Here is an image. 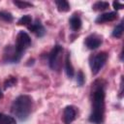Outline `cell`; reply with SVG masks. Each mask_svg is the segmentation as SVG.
<instances>
[{"label": "cell", "mask_w": 124, "mask_h": 124, "mask_svg": "<svg viewBox=\"0 0 124 124\" xmlns=\"http://www.w3.org/2000/svg\"><path fill=\"white\" fill-rule=\"evenodd\" d=\"M92 90V107L89 115V122L92 124H102L105 118V83L102 80H97L93 85Z\"/></svg>", "instance_id": "6da1fadb"}, {"label": "cell", "mask_w": 124, "mask_h": 124, "mask_svg": "<svg viewBox=\"0 0 124 124\" xmlns=\"http://www.w3.org/2000/svg\"><path fill=\"white\" fill-rule=\"evenodd\" d=\"M31 38L24 32L19 31L16 38V43L14 46H7L4 49L3 60L6 63H17L22 57L23 52L30 46Z\"/></svg>", "instance_id": "7a4b0ae2"}, {"label": "cell", "mask_w": 124, "mask_h": 124, "mask_svg": "<svg viewBox=\"0 0 124 124\" xmlns=\"http://www.w3.org/2000/svg\"><path fill=\"white\" fill-rule=\"evenodd\" d=\"M32 98L28 95H19L15 99L12 104L11 110L15 116L20 121H24L28 118L32 110Z\"/></svg>", "instance_id": "3957f363"}, {"label": "cell", "mask_w": 124, "mask_h": 124, "mask_svg": "<svg viewBox=\"0 0 124 124\" xmlns=\"http://www.w3.org/2000/svg\"><path fill=\"white\" fill-rule=\"evenodd\" d=\"M56 7H57V10L59 12H68L70 11V4L68 1L66 0H56L54 1Z\"/></svg>", "instance_id": "7c38bea8"}, {"label": "cell", "mask_w": 124, "mask_h": 124, "mask_svg": "<svg viewBox=\"0 0 124 124\" xmlns=\"http://www.w3.org/2000/svg\"><path fill=\"white\" fill-rule=\"evenodd\" d=\"M65 71H66V74L68 76V78H72L74 77V67L71 63V59H70V53L68 52L67 55H66V58H65Z\"/></svg>", "instance_id": "8fae6325"}, {"label": "cell", "mask_w": 124, "mask_h": 124, "mask_svg": "<svg viewBox=\"0 0 124 124\" xmlns=\"http://www.w3.org/2000/svg\"><path fill=\"white\" fill-rule=\"evenodd\" d=\"M102 42H103V40H102L101 36H99L97 34H90L89 36H87L85 38L84 44L87 46V48H89V49H96V48H98L101 46Z\"/></svg>", "instance_id": "8992f818"}, {"label": "cell", "mask_w": 124, "mask_h": 124, "mask_svg": "<svg viewBox=\"0 0 124 124\" xmlns=\"http://www.w3.org/2000/svg\"><path fill=\"white\" fill-rule=\"evenodd\" d=\"M16 81H17L16 80V78H15V77H9L5 80V82H4V88L7 89L9 87H12V86L16 85Z\"/></svg>", "instance_id": "ac0fdd59"}, {"label": "cell", "mask_w": 124, "mask_h": 124, "mask_svg": "<svg viewBox=\"0 0 124 124\" xmlns=\"http://www.w3.org/2000/svg\"><path fill=\"white\" fill-rule=\"evenodd\" d=\"M84 81H85V78H84L83 73L81 71H78V75H77V82H78V84L79 86H81V85H83Z\"/></svg>", "instance_id": "ffe728a7"}, {"label": "cell", "mask_w": 124, "mask_h": 124, "mask_svg": "<svg viewBox=\"0 0 124 124\" xmlns=\"http://www.w3.org/2000/svg\"><path fill=\"white\" fill-rule=\"evenodd\" d=\"M109 7V4L108 2H105V1H98L96 2L93 6H92V9L94 11H104L106 9H108Z\"/></svg>", "instance_id": "5bb4252c"}, {"label": "cell", "mask_w": 124, "mask_h": 124, "mask_svg": "<svg viewBox=\"0 0 124 124\" xmlns=\"http://www.w3.org/2000/svg\"><path fill=\"white\" fill-rule=\"evenodd\" d=\"M69 23H70V27L73 31H78L81 27V19L77 15L72 16V17L69 20Z\"/></svg>", "instance_id": "30bf717a"}, {"label": "cell", "mask_w": 124, "mask_h": 124, "mask_svg": "<svg viewBox=\"0 0 124 124\" xmlns=\"http://www.w3.org/2000/svg\"><path fill=\"white\" fill-rule=\"evenodd\" d=\"M112 5H113V8L115 10H120V9H123V7H124V5L121 4V3H119L118 1H114L112 3Z\"/></svg>", "instance_id": "44dd1931"}, {"label": "cell", "mask_w": 124, "mask_h": 124, "mask_svg": "<svg viewBox=\"0 0 124 124\" xmlns=\"http://www.w3.org/2000/svg\"><path fill=\"white\" fill-rule=\"evenodd\" d=\"M122 34H123V21H121L118 25H116V27L113 29L111 35L114 38H120L122 36Z\"/></svg>", "instance_id": "9a60e30c"}, {"label": "cell", "mask_w": 124, "mask_h": 124, "mask_svg": "<svg viewBox=\"0 0 124 124\" xmlns=\"http://www.w3.org/2000/svg\"><path fill=\"white\" fill-rule=\"evenodd\" d=\"M14 19L11 13L8 12H0V20H3L5 22H12Z\"/></svg>", "instance_id": "e0dca14e"}, {"label": "cell", "mask_w": 124, "mask_h": 124, "mask_svg": "<svg viewBox=\"0 0 124 124\" xmlns=\"http://www.w3.org/2000/svg\"><path fill=\"white\" fill-rule=\"evenodd\" d=\"M13 3L17 6L19 9H25V8H29V7H32L33 4L30 3V2H27V1H13Z\"/></svg>", "instance_id": "d6986e66"}, {"label": "cell", "mask_w": 124, "mask_h": 124, "mask_svg": "<svg viewBox=\"0 0 124 124\" xmlns=\"http://www.w3.org/2000/svg\"><path fill=\"white\" fill-rule=\"evenodd\" d=\"M108 59V53L105 51L96 53L95 55H92L89 59V64L91 68V72L93 75H97L100 70L103 68L105 63L107 62Z\"/></svg>", "instance_id": "5b68a950"}, {"label": "cell", "mask_w": 124, "mask_h": 124, "mask_svg": "<svg viewBox=\"0 0 124 124\" xmlns=\"http://www.w3.org/2000/svg\"><path fill=\"white\" fill-rule=\"evenodd\" d=\"M77 116L76 108L73 106H67L63 111V121L65 124H71Z\"/></svg>", "instance_id": "52a82bcc"}, {"label": "cell", "mask_w": 124, "mask_h": 124, "mask_svg": "<svg viewBox=\"0 0 124 124\" xmlns=\"http://www.w3.org/2000/svg\"><path fill=\"white\" fill-rule=\"evenodd\" d=\"M118 16L116 12H109V13H105L100 15L97 18H96V23H105V22H108V21H113L114 19H116Z\"/></svg>", "instance_id": "9c48e42d"}, {"label": "cell", "mask_w": 124, "mask_h": 124, "mask_svg": "<svg viewBox=\"0 0 124 124\" xmlns=\"http://www.w3.org/2000/svg\"><path fill=\"white\" fill-rule=\"evenodd\" d=\"M28 29L38 37H43L46 34V29L39 19H37V20H35V22L31 23L28 26Z\"/></svg>", "instance_id": "ba28073f"}, {"label": "cell", "mask_w": 124, "mask_h": 124, "mask_svg": "<svg viewBox=\"0 0 124 124\" xmlns=\"http://www.w3.org/2000/svg\"><path fill=\"white\" fill-rule=\"evenodd\" d=\"M63 54V47L60 45H55L48 55V65L50 69L57 71L61 66V58Z\"/></svg>", "instance_id": "277c9868"}, {"label": "cell", "mask_w": 124, "mask_h": 124, "mask_svg": "<svg viewBox=\"0 0 124 124\" xmlns=\"http://www.w3.org/2000/svg\"><path fill=\"white\" fill-rule=\"evenodd\" d=\"M2 97H3V93H2V92H1V91H0V99H1V98H2Z\"/></svg>", "instance_id": "603a6c76"}, {"label": "cell", "mask_w": 124, "mask_h": 124, "mask_svg": "<svg viewBox=\"0 0 124 124\" xmlns=\"http://www.w3.org/2000/svg\"><path fill=\"white\" fill-rule=\"evenodd\" d=\"M122 89H123V78H121V82H120V95L119 97H122Z\"/></svg>", "instance_id": "7402d4cb"}, {"label": "cell", "mask_w": 124, "mask_h": 124, "mask_svg": "<svg viewBox=\"0 0 124 124\" xmlns=\"http://www.w3.org/2000/svg\"><path fill=\"white\" fill-rule=\"evenodd\" d=\"M31 23H32V18H31V16H28V15H25V16H21V17L18 19V21H17V24H18V25L29 26Z\"/></svg>", "instance_id": "2e32d148"}, {"label": "cell", "mask_w": 124, "mask_h": 124, "mask_svg": "<svg viewBox=\"0 0 124 124\" xmlns=\"http://www.w3.org/2000/svg\"><path fill=\"white\" fill-rule=\"evenodd\" d=\"M0 124H16V122L13 116L0 113Z\"/></svg>", "instance_id": "4fadbf2b"}]
</instances>
